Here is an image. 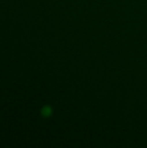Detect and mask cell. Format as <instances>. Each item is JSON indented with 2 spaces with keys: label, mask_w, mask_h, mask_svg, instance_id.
Returning <instances> with one entry per match:
<instances>
[{
  "label": "cell",
  "mask_w": 147,
  "mask_h": 148,
  "mask_svg": "<svg viewBox=\"0 0 147 148\" xmlns=\"http://www.w3.org/2000/svg\"><path fill=\"white\" fill-rule=\"evenodd\" d=\"M53 110L52 108L50 106H44L42 109H41V115L43 118H49L52 115Z\"/></svg>",
  "instance_id": "1"
}]
</instances>
